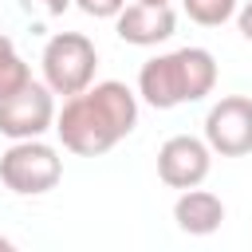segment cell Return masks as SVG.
Segmentation results:
<instances>
[{"label":"cell","instance_id":"6da1fadb","mask_svg":"<svg viewBox=\"0 0 252 252\" xmlns=\"http://www.w3.org/2000/svg\"><path fill=\"white\" fill-rule=\"evenodd\" d=\"M134 126H138V94L118 79L91 83L87 91L71 94L55 114V134L63 150L79 158H98L114 150Z\"/></svg>","mask_w":252,"mask_h":252},{"label":"cell","instance_id":"7a4b0ae2","mask_svg":"<svg viewBox=\"0 0 252 252\" xmlns=\"http://www.w3.org/2000/svg\"><path fill=\"white\" fill-rule=\"evenodd\" d=\"M217 87V59L205 47H177L154 55L138 71V94L154 110H173L181 102H201Z\"/></svg>","mask_w":252,"mask_h":252},{"label":"cell","instance_id":"3957f363","mask_svg":"<svg viewBox=\"0 0 252 252\" xmlns=\"http://www.w3.org/2000/svg\"><path fill=\"white\" fill-rule=\"evenodd\" d=\"M39 67H43V83L55 94L71 98V94H79L94 83L98 51L83 32H55L47 39L43 55H39Z\"/></svg>","mask_w":252,"mask_h":252},{"label":"cell","instance_id":"277c9868","mask_svg":"<svg viewBox=\"0 0 252 252\" xmlns=\"http://www.w3.org/2000/svg\"><path fill=\"white\" fill-rule=\"evenodd\" d=\"M63 177V158L39 138H20L0 154V181L20 197L51 193Z\"/></svg>","mask_w":252,"mask_h":252},{"label":"cell","instance_id":"5b68a950","mask_svg":"<svg viewBox=\"0 0 252 252\" xmlns=\"http://www.w3.org/2000/svg\"><path fill=\"white\" fill-rule=\"evenodd\" d=\"M55 126V91L47 83H28L16 94L0 98V134L20 142V138H39Z\"/></svg>","mask_w":252,"mask_h":252},{"label":"cell","instance_id":"8992f818","mask_svg":"<svg viewBox=\"0 0 252 252\" xmlns=\"http://www.w3.org/2000/svg\"><path fill=\"white\" fill-rule=\"evenodd\" d=\"M205 142L220 158H244L252 154V98L224 94L205 114Z\"/></svg>","mask_w":252,"mask_h":252},{"label":"cell","instance_id":"52a82bcc","mask_svg":"<svg viewBox=\"0 0 252 252\" xmlns=\"http://www.w3.org/2000/svg\"><path fill=\"white\" fill-rule=\"evenodd\" d=\"M209 165H213V150L205 138H193V134H173L158 150V177L169 189L201 185L209 177Z\"/></svg>","mask_w":252,"mask_h":252},{"label":"cell","instance_id":"ba28073f","mask_svg":"<svg viewBox=\"0 0 252 252\" xmlns=\"http://www.w3.org/2000/svg\"><path fill=\"white\" fill-rule=\"evenodd\" d=\"M173 28H177V16H173L169 4H142V0H134V4H126L114 16L118 39L130 43V47H158V43H165L173 35Z\"/></svg>","mask_w":252,"mask_h":252},{"label":"cell","instance_id":"9c48e42d","mask_svg":"<svg viewBox=\"0 0 252 252\" xmlns=\"http://www.w3.org/2000/svg\"><path fill=\"white\" fill-rule=\"evenodd\" d=\"M173 220L189 236H209L224 220V201L217 193H209V189H197V185L181 189V197L173 201Z\"/></svg>","mask_w":252,"mask_h":252},{"label":"cell","instance_id":"30bf717a","mask_svg":"<svg viewBox=\"0 0 252 252\" xmlns=\"http://www.w3.org/2000/svg\"><path fill=\"white\" fill-rule=\"evenodd\" d=\"M28 83H32V67L16 55V43H12L8 35H0V98L16 94V91L28 87Z\"/></svg>","mask_w":252,"mask_h":252},{"label":"cell","instance_id":"8fae6325","mask_svg":"<svg viewBox=\"0 0 252 252\" xmlns=\"http://www.w3.org/2000/svg\"><path fill=\"white\" fill-rule=\"evenodd\" d=\"M185 4V16L201 28H220L224 20L236 16V0H181Z\"/></svg>","mask_w":252,"mask_h":252},{"label":"cell","instance_id":"7c38bea8","mask_svg":"<svg viewBox=\"0 0 252 252\" xmlns=\"http://www.w3.org/2000/svg\"><path fill=\"white\" fill-rule=\"evenodd\" d=\"M71 4H75V0H20V8H24V12H32V16H43V20H55V16H63Z\"/></svg>","mask_w":252,"mask_h":252},{"label":"cell","instance_id":"4fadbf2b","mask_svg":"<svg viewBox=\"0 0 252 252\" xmlns=\"http://www.w3.org/2000/svg\"><path fill=\"white\" fill-rule=\"evenodd\" d=\"M75 4H79V12H87L94 20H114L126 8V0H75Z\"/></svg>","mask_w":252,"mask_h":252},{"label":"cell","instance_id":"5bb4252c","mask_svg":"<svg viewBox=\"0 0 252 252\" xmlns=\"http://www.w3.org/2000/svg\"><path fill=\"white\" fill-rule=\"evenodd\" d=\"M236 28H240V35H244V39L252 43V0H248V4H244V8L236 12Z\"/></svg>","mask_w":252,"mask_h":252},{"label":"cell","instance_id":"9a60e30c","mask_svg":"<svg viewBox=\"0 0 252 252\" xmlns=\"http://www.w3.org/2000/svg\"><path fill=\"white\" fill-rule=\"evenodd\" d=\"M0 248H12V240H8V236H0Z\"/></svg>","mask_w":252,"mask_h":252},{"label":"cell","instance_id":"2e32d148","mask_svg":"<svg viewBox=\"0 0 252 252\" xmlns=\"http://www.w3.org/2000/svg\"><path fill=\"white\" fill-rule=\"evenodd\" d=\"M142 4H169V0H142Z\"/></svg>","mask_w":252,"mask_h":252}]
</instances>
